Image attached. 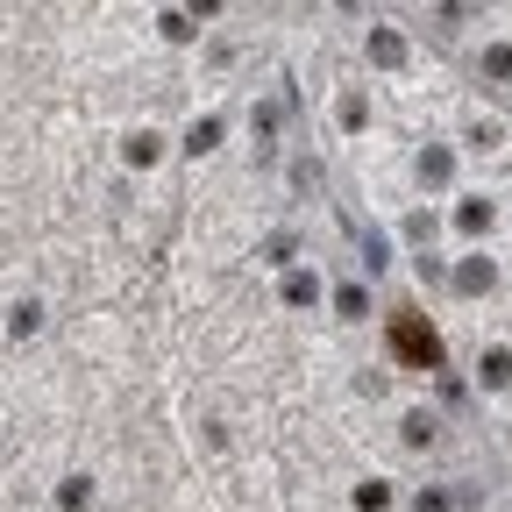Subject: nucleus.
I'll return each instance as SVG.
<instances>
[{
	"label": "nucleus",
	"mask_w": 512,
	"mask_h": 512,
	"mask_svg": "<svg viewBox=\"0 0 512 512\" xmlns=\"http://www.w3.org/2000/svg\"><path fill=\"white\" fill-rule=\"evenodd\" d=\"M384 356H392L399 370H441L448 342H441V328L413 299H392V306H384Z\"/></svg>",
	"instance_id": "nucleus-1"
}]
</instances>
